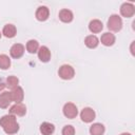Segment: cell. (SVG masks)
<instances>
[{
	"instance_id": "7c38bea8",
	"label": "cell",
	"mask_w": 135,
	"mask_h": 135,
	"mask_svg": "<svg viewBox=\"0 0 135 135\" xmlns=\"http://www.w3.org/2000/svg\"><path fill=\"white\" fill-rule=\"evenodd\" d=\"M115 40H116L115 35L112 34V33H109V32L102 34V35H101V38H100L101 43H102L103 45H105V46H111V45H113V44L115 43Z\"/></svg>"
},
{
	"instance_id": "3957f363",
	"label": "cell",
	"mask_w": 135,
	"mask_h": 135,
	"mask_svg": "<svg viewBox=\"0 0 135 135\" xmlns=\"http://www.w3.org/2000/svg\"><path fill=\"white\" fill-rule=\"evenodd\" d=\"M58 75L61 79H64V80H70L74 77L75 75V71L73 69L72 65L70 64H63L59 68L58 70Z\"/></svg>"
},
{
	"instance_id": "e0dca14e",
	"label": "cell",
	"mask_w": 135,
	"mask_h": 135,
	"mask_svg": "<svg viewBox=\"0 0 135 135\" xmlns=\"http://www.w3.org/2000/svg\"><path fill=\"white\" fill-rule=\"evenodd\" d=\"M105 128L100 122H95L90 127V134L91 135H103Z\"/></svg>"
},
{
	"instance_id": "44dd1931",
	"label": "cell",
	"mask_w": 135,
	"mask_h": 135,
	"mask_svg": "<svg viewBox=\"0 0 135 135\" xmlns=\"http://www.w3.org/2000/svg\"><path fill=\"white\" fill-rule=\"evenodd\" d=\"M18 84H19V79L16 76H8L5 80V86H7L11 90L17 88Z\"/></svg>"
},
{
	"instance_id": "6da1fadb",
	"label": "cell",
	"mask_w": 135,
	"mask_h": 135,
	"mask_svg": "<svg viewBox=\"0 0 135 135\" xmlns=\"http://www.w3.org/2000/svg\"><path fill=\"white\" fill-rule=\"evenodd\" d=\"M0 127L8 135H14L19 131V123L17 122L16 116L12 114L4 115L0 118Z\"/></svg>"
},
{
	"instance_id": "7a4b0ae2",
	"label": "cell",
	"mask_w": 135,
	"mask_h": 135,
	"mask_svg": "<svg viewBox=\"0 0 135 135\" xmlns=\"http://www.w3.org/2000/svg\"><path fill=\"white\" fill-rule=\"evenodd\" d=\"M108 28L112 32H119L122 28V19L120 16L113 14L108 20Z\"/></svg>"
},
{
	"instance_id": "8992f818",
	"label": "cell",
	"mask_w": 135,
	"mask_h": 135,
	"mask_svg": "<svg viewBox=\"0 0 135 135\" xmlns=\"http://www.w3.org/2000/svg\"><path fill=\"white\" fill-rule=\"evenodd\" d=\"M24 45L21 44V43H15L11 46L9 49V55L12 58L14 59H19L23 56L24 54Z\"/></svg>"
},
{
	"instance_id": "ba28073f",
	"label": "cell",
	"mask_w": 135,
	"mask_h": 135,
	"mask_svg": "<svg viewBox=\"0 0 135 135\" xmlns=\"http://www.w3.org/2000/svg\"><path fill=\"white\" fill-rule=\"evenodd\" d=\"M95 111L92 109V108H84L82 109V111L80 112V118L83 122L85 123H89V122H92L94 119H95Z\"/></svg>"
},
{
	"instance_id": "d6986e66",
	"label": "cell",
	"mask_w": 135,
	"mask_h": 135,
	"mask_svg": "<svg viewBox=\"0 0 135 135\" xmlns=\"http://www.w3.org/2000/svg\"><path fill=\"white\" fill-rule=\"evenodd\" d=\"M11 102H12V99H11L9 92H2L0 94V108L6 109V108H8Z\"/></svg>"
},
{
	"instance_id": "7402d4cb",
	"label": "cell",
	"mask_w": 135,
	"mask_h": 135,
	"mask_svg": "<svg viewBox=\"0 0 135 135\" xmlns=\"http://www.w3.org/2000/svg\"><path fill=\"white\" fill-rule=\"evenodd\" d=\"M11 66V59L7 55L1 54L0 55V69L1 70H7Z\"/></svg>"
},
{
	"instance_id": "277c9868",
	"label": "cell",
	"mask_w": 135,
	"mask_h": 135,
	"mask_svg": "<svg viewBox=\"0 0 135 135\" xmlns=\"http://www.w3.org/2000/svg\"><path fill=\"white\" fill-rule=\"evenodd\" d=\"M62 112H63V115L69 119H73L78 115V109L73 102H66L63 105Z\"/></svg>"
},
{
	"instance_id": "4316f807",
	"label": "cell",
	"mask_w": 135,
	"mask_h": 135,
	"mask_svg": "<svg viewBox=\"0 0 135 135\" xmlns=\"http://www.w3.org/2000/svg\"><path fill=\"white\" fill-rule=\"evenodd\" d=\"M1 34H2V33H0V38H1Z\"/></svg>"
},
{
	"instance_id": "5bb4252c",
	"label": "cell",
	"mask_w": 135,
	"mask_h": 135,
	"mask_svg": "<svg viewBox=\"0 0 135 135\" xmlns=\"http://www.w3.org/2000/svg\"><path fill=\"white\" fill-rule=\"evenodd\" d=\"M58 17H59V19H60L62 22H64V23L71 22V21L73 20V18H74L72 11H70V9H68V8H62V9L59 12Z\"/></svg>"
},
{
	"instance_id": "8fae6325",
	"label": "cell",
	"mask_w": 135,
	"mask_h": 135,
	"mask_svg": "<svg viewBox=\"0 0 135 135\" xmlns=\"http://www.w3.org/2000/svg\"><path fill=\"white\" fill-rule=\"evenodd\" d=\"M35 16H36V19L37 20H39V21H45V20H47L49 16H50V9L46 6L41 5V6H39L36 9Z\"/></svg>"
},
{
	"instance_id": "ac0fdd59",
	"label": "cell",
	"mask_w": 135,
	"mask_h": 135,
	"mask_svg": "<svg viewBox=\"0 0 135 135\" xmlns=\"http://www.w3.org/2000/svg\"><path fill=\"white\" fill-rule=\"evenodd\" d=\"M84 44L89 49H95L99 44V39L95 35H89L84 38Z\"/></svg>"
},
{
	"instance_id": "9a60e30c",
	"label": "cell",
	"mask_w": 135,
	"mask_h": 135,
	"mask_svg": "<svg viewBox=\"0 0 135 135\" xmlns=\"http://www.w3.org/2000/svg\"><path fill=\"white\" fill-rule=\"evenodd\" d=\"M2 34L3 36H5L6 38H14L17 34V28L14 24H5L3 26V30H2Z\"/></svg>"
},
{
	"instance_id": "d4e9b609",
	"label": "cell",
	"mask_w": 135,
	"mask_h": 135,
	"mask_svg": "<svg viewBox=\"0 0 135 135\" xmlns=\"http://www.w3.org/2000/svg\"><path fill=\"white\" fill-rule=\"evenodd\" d=\"M5 88V83H2V82H0V92L1 91H3V89Z\"/></svg>"
},
{
	"instance_id": "ffe728a7",
	"label": "cell",
	"mask_w": 135,
	"mask_h": 135,
	"mask_svg": "<svg viewBox=\"0 0 135 135\" xmlns=\"http://www.w3.org/2000/svg\"><path fill=\"white\" fill-rule=\"evenodd\" d=\"M39 50V43L37 40L35 39H31L26 42V51L30 53V54H35L37 53Z\"/></svg>"
},
{
	"instance_id": "52a82bcc",
	"label": "cell",
	"mask_w": 135,
	"mask_h": 135,
	"mask_svg": "<svg viewBox=\"0 0 135 135\" xmlns=\"http://www.w3.org/2000/svg\"><path fill=\"white\" fill-rule=\"evenodd\" d=\"M9 95H11V99H12V102H15V103H20L23 98H24V92H23V89L21 86H17L15 89H13L11 92H9Z\"/></svg>"
},
{
	"instance_id": "30bf717a",
	"label": "cell",
	"mask_w": 135,
	"mask_h": 135,
	"mask_svg": "<svg viewBox=\"0 0 135 135\" xmlns=\"http://www.w3.org/2000/svg\"><path fill=\"white\" fill-rule=\"evenodd\" d=\"M26 113V107L20 102V103H15L9 108V114L14 116H24Z\"/></svg>"
},
{
	"instance_id": "603a6c76",
	"label": "cell",
	"mask_w": 135,
	"mask_h": 135,
	"mask_svg": "<svg viewBox=\"0 0 135 135\" xmlns=\"http://www.w3.org/2000/svg\"><path fill=\"white\" fill-rule=\"evenodd\" d=\"M61 134L62 135H75V128L71 124L64 126L61 131Z\"/></svg>"
},
{
	"instance_id": "5b68a950",
	"label": "cell",
	"mask_w": 135,
	"mask_h": 135,
	"mask_svg": "<svg viewBox=\"0 0 135 135\" xmlns=\"http://www.w3.org/2000/svg\"><path fill=\"white\" fill-rule=\"evenodd\" d=\"M120 14L124 18H131L135 14V6L131 2H124L120 6Z\"/></svg>"
},
{
	"instance_id": "4fadbf2b",
	"label": "cell",
	"mask_w": 135,
	"mask_h": 135,
	"mask_svg": "<svg viewBox=\"0 0 135 135\" xmlns=\"http://www.w3.org/2000/svg\"><path fill=\"white\" fill-rule=\"evenodd\" d=\"M40 133L42 135H52L54 132H55V126L51 122H47V121H44L40 124Z\"/></svg>"
},
{
	"instance_id": "484cf974",
	"label": "cell",
	"mask_w": 135,
	"mask_h": 135,
	"mask_svg": "<svg viewBox=\"0 0 135 135\" xmlns=\"http://www.w3.org/2000/svg\"><path fill=\"white\" fill-rule=\"evenodd\" d=\"M120 135H132V134H130V133H127V132H126V133H121Z\"/></svg>"
},
{
	"instance_id": "cb8c5ba5",
	"label": "cell",
	"mask_w": 135,
	"mask_h": 135,
	"mask_svg": "<svg viewBox=\"0 0 135 135\" xmlns=\"http://www.w3.org/2000/svg\"><path fill=\"white\" fill-rule=\"evenodd\" d=\"M134 43H135V41H132V43H131V46H130V50H131V54L134 56L135 55V52H134Z\"/></svg>"
},
{
	"instance_id": "2e32d148",
	"label": "cell",
	"mask_w": 135,
	"mask_h": 135,
	"mask_svg": "<svg viewBox=\"0 0 135 135\" xmlns=\"http://www.w3.org/2000/svg\"><path fill=\"white\" fill-rule=\"evenodd\" d=\"M103 28V24L100 20L98 19H94V20H91L90 23H89V30L93 33V34H97V33H100Z\"/></svg>"
},
{
	"instance_id": "9c48e42d",
	"label": "cell",
	"mask_w": 135,
	"mask_h": 135,
	"mask_svg": "<svg viewBox=\"0 0 135 135\" xmlns=\"http://www.w3.org/2000/svg\"><path fill=\"white\" fill-rule=\"evenodd\" d=\"M37 54H38V59L41 62H49L51 60V56H52L51 55V51L45 45L39 46V50H38Z\"/></svg>"
}]
</instances>
